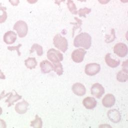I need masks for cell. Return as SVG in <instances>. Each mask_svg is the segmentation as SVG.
Here are the masks:
<instances>
[{
	"label": "cell",
	"instance_id": "7a4b0ae2",
	"mask_svg": "<svg viewBox=\"0 0 128 128\" xmlns=\"http://www.w3.org/2000/svg\"><path fill=\"white\" fill-rule=\"evenodd\" d=\"M53 44L56 48L64 52H66L68 48V42L66 38L60 34H57L54 36Z\"/></svg>",
	"mask_w": 128,
	"mask_h": 128
},
{
	"label": "cell",
	"instance_id": "9c48e42d",
	"mask_svg": "<svg viewBox=\"0 0 128 128\" xmlns=\"http://www.w3.org/2000/svg\"><path fill=\"white\" fill-rule=\"evenodd\" d=\"M72 89L73 92L78 96H82L84 95L86 92L85 86L80 82L74 84L72 86Z\"/></svg>",
	"mask_w": 128,
	"mask_h": 128
},
{
	"label": "cell",
	"instance_id": "9a60e30c",
	"mask_svg": "<svg viewBox=\"0 0 128 128\" xmlns=\"http://www.w3.org/2000/svg\"><path fill=\"white\" fill-rule=\"evenodd\" d=\"M28 103L24 100L21 102H19L16 104L15 106L16 111L20 114H24L26 113L28 110Z\"/></svg>",
	"mask_w": 128,
	"mask_h": 128
},
{
	"label": "cell",
	"instance_id": "ac0fdd59",
	"mask_svg": "<svg viewBox=\"0 0 128 128\" xmlns=\"http://www.w3.org/2000/svg\"><path fill=\"white\" fill-rule=\"evenodd\" d=\"M128 70L123 68L119 71L116 75V79L118 82H125L128 80Z\"/></svg>",
	"mask_w": 128,
	"mask_h": 128
},
{
	"label": "cell",
	"instance_id": "f1b7e54d",
	"mask_svg": "<svg viewBox=\"0 0 128 128\" xmlns=\"http://www.w3.org/2000/svg\"><path fill=\"white\" fill-rule=\"evenodd\" d=\"M8 1L14 6H17L20 3V0H8Z\"/></svg>",
	"mask_w": 128,
	"mask_h": 128
},
{
	"label": "cell",
	"instance_id": "d4e9b609",
	"mask_svg": "<svg viewBox=\"0 0 128 128\" xmlns=\"http://www.w3.org/2000/svg\"><path fill=\"white\" fill-rule=\"evenodd\" d=\"M74 18L76 20V22H72V23L74 26L73 27V29H72V36H74L75 30H76L77 28H80L82 24V20H81L79 19L77 17H74Z\"/></svg>",
	"mask_w": 128,
	"mask_h": 128
},
{
	"label": "cell",
	"instance_id": "5bb4252c",
	"mask_svg": "<svg viewBox=\"0 0 128 128\" xmlns=\"http://www.w3.org/2000/svg\"><path fill=\"white\" fill-rule=\"evenodd\" d=\"M108 116L112 122L114 123L119 122L121 118L120 113L118 110L115 109L108 110Z\"/></svg>",
	"mask_w": 128,
	"mask_h": 128
},
{
	"label": "cell",
	"instance_id": "ba28073f",
	"mask_svg": "<svg viewBox=\"0 0 128 128\" xmlns=\"http://www.w3.org/2000/svg\"><path fill=\"white\" fill-rule=\"evenodd\" d=\"M91 94L96 98H100L104 93V88L99 83L94 84L90 88Z\"/></svg>",
	"mask_w": 128,
	"mask_h": 128
},
{
	"label": "cell",
	"instance_id": "277c9868",
	"mask_svg": "<svg viewBox=\"0 0 128 128\" xmlns=\"http://www.w3.org/2000/svg\"><path fill=\"white\" fill-rule=\"evenodd\" d=\"M47 58L53 64L59 63L64 59L63 54L54 48H50L47 52Z\"/></svg>",
	"mask_w": 128,
	"mask_h": 128
},
{
	"label": "cell",
	"instance_id": "7402d4cb",
	"mask_svg": "<svg viewBox=\"0 0 128 128\" xmlns=\"http://www.w3.org/2000/svg\"><path fill=\"white\" fill-rule=\"evenodd\" d=\"M66 4L67 7L71 14H78L76 6L72 0H68Z\"/></svg>",
	"mask_w": 128,
	"mask_h": 128
},
{
	"label": "cell",
	"instance_id": "e0dca14e",
	"mask_svg": "<svg viewBox=\"0 0 128 128\" xmlns=\"http://www.w3.org/2000/svg\"><path fill=\"white\" fill-rule=\"evenodd\" d=\"M14 93H15V94L13 95L12 92H10V96H8V98L6 100V102H8V107H10L12 105L14 104V102L22 98V96L18 95L16 92H15Z\"/></svg>",
	"mask_w": 128,
	"mask_h": 128
},
{
	"label": "cell",
	"instance_id": "6da1fadb",
	"mask_svg": "<svg viewBox=\"0 0 128 128\" xmlns=\"http://www.w3.org/2000/svg\"><path fill=\"white\" fill-rule=\"evenodd\" d=\"M92 44L91 36L86 32H82L77 35L74 40V45L76 48L82 47L88 50Z\"/></svg>",
	"mask_w": 128,
	"mask_h": 128
},
{
	"label": "cell",
	"instance_id": "83f0119b",
	"mask_svg": "<svg viewBox=\"0 0 128 128\" xmlns=\"http://www.w3.org/2000/svg\"><path fill=\"white\" fill-rule=\"evenodd\" d=\"M22 44H18L17 46H8L7 48H8V50H10V51H12V50H16L17 52H18V56H20L21 55V54L19 50V49L20 48V47L22 46Z\"/></svg>",
	"mask_w": 128,
	"mask_h": 128
},
{
	"label": "cell",
	"instance_id": "836d02e7",
	"mask_svg": "<svg viewBox=\"0 0 128 128\" xmlns=\"http://www.w3.org/2000/svg\"><path fill=\"white\" fill-rule=\"evenodd\" d=\"M4 90H3V92H2V93L1 94H0V100L2 99V98H4V97H5V96H8L10 94V93H8V94H6V95H4Z\"/></svg>",
	"mask_w": 128,
	"mask_h": 128
},
{
	"label": "cell",
	"instance_id": "44dd1931",
	"mask_svg": "<svg viewBox=\"0 0 128 128\" xmlns=\"http://www.w3.org/2000/svg\"><path fill=\"white\" fill-rule=\"evenodd\" d=\"M6 10V7L2 6V4L0 3V24L4 22L7 18L8 15Z\"/></svg>",
	"mask_w": 128,
	"mask_h": 128
},
{
	"label": "cell",
	"instance_id": "5b68a950",
	"mask_svg": "<svg viewBox=\"0 0 128 128\" xmlns=\"http://www.w3.org/2000/svg\"><path fill=\"white\" fill-rule=\"evenodd\" d=\"M128 52L127 46L122 42H118L114 45V52L120 57H125Z\"/></svg>",
	"mask_w": 128,
	"mask_h": 128
},
{
	"label": "cell",
	"instance_id": "d6a6232c",
	"mask_svg": "<svg viewBox=\"0 0 128 128\" xmlns=\"http://www.w3.org/2000/svg\"><path fill=\"white\" fill-rule=\"evenodd\" d=\"M26 1L30 4H34L36 3L38 1V0H26Z\"/></svg>",
	"mask_w": 128,
	"mask_h": 128
},
{
	"label": "cell",
	"instance_id": "74e56055",
	"mask_svg": "<svg viewBox=\"0 0 128 128\" xmlns=\"http://www.w3.org/2000/svg\"><path fill=\"white\" fill-rule=\"evenodd\" d=\"M78 1H80V2H86V0H78Z\"/></svg>",
	"mask_w": 128,
	"mask_h": 128
},
{
	"label": "cell",
	"instance_id": "4316f807",
	"mask_svg": "<svg viewBox=\"0 0 128 128\" xmlns=\"http://www.w3.org/2000/svg\"><path fill=\"white\" fill-rule=\"evenodd\" d=\"M116 38V35H115V31L114 28H112L111 30V33L110 35H106V40L105 42L106 43H110L112 42H113L114 39Z\"/></svg>",
	"mask_w": 128,
	"mask_h": 128
},
{
	"label": "cell",
	"instance_id": "f546056e",
	"mask_svg": "<svg viewBox=\"0 0 128 128\" xmlns=\"http://www.w3.org/2000/svg\"><path fill=\"white\" fill-rule=\"evenodd\" d=\"M110 0H98V2L102 4H106L110 2Z\"/></svg>",
	"mask_w": 128,
	"mask_h": 128
},
{
	"label": "cell",
	"instance_id": "4dcf8cb0",
	"mask_svg": "<svg viewBox=\"0 0 128 128\" xmlns=\"http://www.w3.org/2000/svg\"><path fill=\"white\" fill-rule=\"evenodd\" d=\"M0 128H6V122L1 119H0Z\"/></svg>",
	"mask_w": 128,
	"mask_h": 128
},
{
	"label": "cell",
	"instance_id": "1f68e13d",
	"mask_svg": "<svg viewBox=\"0 0 128 128\" xmlns=\"http://www.w3.org/2000/svg\"><path fill=\"white\" fill-rule=\"evenodd\" d=\"M66 0H54V3L58 6H60L62 2H64Z\"/></svg>",
	"mask_w": 128,
	"mask_h": 128
},
{
	"label": "cell",
	"instance_id": "484cf974",
	"mask_svg": "<svg viewBox=\"0 0 128 128\" xmlns=\"http://www.w3.org/2000/svg\"><path fill=\"white\" fill-rule=\"evenodd\" d=\"M92 11V10L90 8H80L78 11V13L80 16V17H86V14H90Z\"/></svg>",
	"mask_w": 128,
	"mask_h": 128
},
{
	"label": "cell",
	"instance_id": "7c38bea8",
	"mask_svg": "<svg viewBox=\"0 0 128 128\" xmlns=\"http://www.w3.org/2000/svg\"><path fill=\"white\" fill-rule=\"evenodd\" d=\"M82 104L86 109L92 110L96 106L97 102L94 98L88 96L83 100Z\"/></svg>",
	"mask_w": 128,
	"mask_h": 128
},
{
	"label": "cell",
	"instance_id": "cb8c5ba5",
	"mask_svg": "<svg viewBox=\"0 0 128 128\" xmlns=\"http://www.w3.org/2000/svg\"><path fill=\"white\" fill-rule=\"evenodd\" d=\"M54 66V70L57 74L58 76H61L64 70L62 64L60 62L54 64H53Z\"/></svg>",
	"mask_w": 128,
	"mask_h": 128
},
{
	"label": "cell",
	"instance_id": "603a6c76",
	"mask_svg": "<svg viewBox=\"0 0 128 128\" xmlns=\"http://www.w3.org/2000/svg\"><path fill=\"white\" fill-rule=\"evenodd\" d=\"M42 120L40 118L38 115L36 116L35 120L31 121L30 122V126L33 128H41L42 127Z\"/></svg>",
	"mask_w": 128,
	"mask_h": 128
},
{
	"label": "cell",
	"instance_id": "d590c367",
	"mask_svg": "<svg viewBox=\"0 0 128 128\" xmlns=\"http://www.w3.org/2000/svg\"><path fill=\"white\" fill-rule=\"evenodd\" d=\"M122 3H126L128 2V0H120Z\"/></svg>",
	"mask_w": 128,
	"mask_h": 128
},
{
	"label": "cell",
	"instance_id": "e575fe53",
	"mask_svg": "<svg viewBox=\"0 0 128 128\" xmlns=\"http://www.w3.org/2000/svg\"><path fill=\"white\" fill-rule=\"evenodd\" d=\"M5 78H6L4 74L0 70V78H1V79H5Z\"/></svg>",
	"mask_w": 128,
	"mask_h": 128
},
{
	"label": "cell",
	"instance_id": "d6986e66",
	"mask_svg": "<svg viewBox=\"0 0 128 128\" xmlns=\"http://www.w3.org/2000/svg\"><path fill=\"white\" fill-rule=\"evenodd\" d=\"M24 64L28 68L33 69L37 66V62L35 58H28L24 60Z\"/></svg>",
	"mask_w": 128,
	"mask_h": 128
},
{
	"label": "cell",
	"instance_id": "3957f363",
	"mask_svg": "<svg viewBox=\"0 0 128 128\" xmlns=\"http://www.w3.org/2000/svg\"><path fill=\"white\" fill-rule=\"evenodd\" d=\"M14 30L16 31L20 38L25 37L28 32V26L26 23L23 20L16 22L13 28Z\"/></svg>",
	"mask_w": 128,
	"mask_h": 128
},
{
	"label": "cell",
	"instance_id": "52a82bcc",
	"mask_svg": "<svg viewBox=\"0 0 128 128\" xmlns=\"http://www.w3.org/2000/svg\"><path fill=\"white\" fill-rule=\"evenodd\" d=\"M100 70V66L96 63H90L85 66V73L90 76H93L98 74Z\"/></svg>",
	"mask_w": 128,
	"mask_h": 128
},
{
	"label": "cell",
	"instance_id": "8992f818",
	"mask_svg": "<svg viewBox=\"0 0 128 128\" xmlns=\"http://www.w3.org/2000/svg\"><path fill=\"white\" fill-rule=\"evenodd\" d=\"M86 53L84 48H78L74 50L71 54V58L72 60L76 63H80L83 61L84 56Z\"/></svg>",
	"mask_w": 128,
	"mask_h": 128
},
{
	"label": "cell",
	"instance_id": "2e32d148",
	"mask_svg": "<svg viewBox=\"0 0 128 128\" xmlns=\"http://www.w3.org/2000/svg\"><path fill=\"white\" fill-rule=\"evenodd\" d=\"M104 59L106 64L112 68H116L120 64V61L112 58L110 56V53H108L106 55Z\"/></svg>",
	"mask_w": 128,
	"mask_h": 128
},
{
	"label": "cell",
	"instance_id": "ffe728a7",
	"mask_svg": "<svg viewBox=\"0 0 128 128\" xmlns=\"http://www.w3.org/2000/svg\"><path fill=\"white\" fill-rule=\"evenodd\" d=\"M34 51H36L38 56H41L43 54L42 47L38 44H34L32 46L30 50V54L34 52Z\"/></svg>",
	"mask_w": 128,
	"mask_h": 128
},
{
	"label": "cell",
	"instance_id": "30bf717a",
	"mask_svg": "<svg viewBox=\"0 0 128 128\" xmlns=\"http://www.w3.org/2000/svg\"><path fill=\"white\" fill-rule=\"evenodd\" d=\"M16 34L12 31L10 30L4 34L3 37V40L6 44H14L16 42Z\"/></svg>",
	"mask_w": 128,
	"mask_h": 128
},
{
	"label": "cell",
	"instance_id": "8fae6325",
	"mask_svg": "<svg viewBox=\"0 0 128 128\" xmlns=\"http://www.w3.org/2000/svg\"><path fill=\"white\" fill-rule=\"evenodd\" d=\"M116 102L114 96L111 94H106L102 100V104L106 108H110Z\"/></svg>",
	"mask_w": 128,
	"mask_h": 128
},
{
	"label": "cell",
	"instance_id": "8d00e7d4",
	"mask_svg": "<svg viewBox=\"0 0 128 128\" xmlns=\"http://www.w3.org/2000/svg\"><path fill=\"white\" fill-rule=\"evenodd\" d=\"M2 109L0 107V115L2 114Z\"/></svg>",
	"mask_w": 128,
	"mask_h": 128
},
{
	"label": "cell",
	"instance_id": "4fadbf2b",
	"mask_svg": "<svg viewBox=\"0 0 128 128\" xmlns=\"http://www.w3.org/2000/svg\"><path fill=\"white\" fill-rule=\"evenodd\" d=\"M41 72L43 74H48L50 72L54 70V66L48 60H42L40 64Z\"/></svg>",
	"mask_w": 128,
	"mask_h": 128
}]
</instances>
